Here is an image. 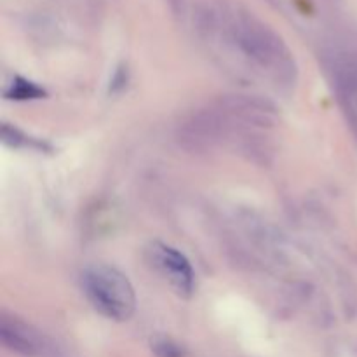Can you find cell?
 Instances as JSON below:
<instances>
[{
    "instance_id": "cell-1",
    "label": "cell",
    "mask_w": 357,
    "mask_h": 357,
    "mask_svg": "<svg viewBox=\"0 0 357 357\" xmlns=\"http://www.w3.org/2000/svg\"><path fill=\"white\" fill-rule=\"evenodd\" d=\"M209 24L261 77L279 86L295 84L298 73L295 56L281 35L267 23L248 10L230 9L223 10V16L213 14Z\"/></svg>"
},
{
    "instance_id": "cell-2",
    "label": "cell",
    "mask_w": 357,
    "mask_h": 357,
    "mask_svg": "<svg viewBox=\"0 0 357 357\" xmlns=\"http://www.w3.org/2000/svg\"><path fill=\"white\" fill-rule=\"evenodd\" d=\"M82 289L91 305L112 321H128L136 310V293L128 275L110 265H91L82 274Z\"/></svg>"
},
{
    "instance_id": "cell-3",
    "label": "cell",
    "mask_w": 357,
    "mask_h": 357,
    "mask_svg": "<svg viewBox=\"0 0 357 357\" xmlns=\"http://www.w3.org/2000/svg\"><path fill=\"white\" fill-rule=\"evenodd\" d=\"M150 261L160 272L162 278L169 281L176 291L181 295H190L194 291L195 274L190 261L176 248L164 243H153L149 250Z\"/></svg>"
},
{
    "instance_id": "cell-4",
    "label": "cell",
    "mask_w": 357,
    "mask_h": 357,
    "mask_svg": "<svg viewBox=\"0 0 357 357\" xmlns=\"http://www.w3.org/2000/svg\"><path fill=\"white\" fill-rule=\"evenodd\" d=\"M0 338L3 345L10 351L20 352L23 356H33L38 351V337L31 331L30 326L17 319L3 317L0 323Z\"/></svg>"
},
{
    "instance_id": "cell-5",
    "label": "cell",
    "mask_w": 357,
    "mask_h": 357,
    "mask_svg": "<svg viewBox=\"0 0 357 357\" xmlns=\"http://www.w3.org/2000/svg\"><path fill=\"white\" fill-rule=\"evenodd\" d=\"M44 91L37 87L35 84L26 82V80H16L10 84V89L7 91V98H14V100H31V98H40Z\"/></svg>"
},
{
    "instance_id": "cell-6",
    "label": "cell",
    "mask_w": 357,
    "mask_h": 357,
    "mask_svg": "<svg viewBox=\"0 0 357 357\" xmlns=\"http://www.w3.org/2000/svg\"><path fill=\"white\" fill-rule=\"evenodd\" d=\"M159 356L160 357H180V351L169 344L159 345Z\"/></svg>"
},
{
    "instance_id": "cell-7",
    "label": "cell",
    "mask_w": 357,
    "mask_h": 357,
    "mask_svg": "<svg viewBox=\"0 0 357 357\" xmlns=\"http://www.w3.org/2000/svg\"><path fill=\"white\" fill-rule=\"evenodd\" d=\"M169 3H171V7H173V9H183L185 0H169Z\"/></svg>"
}]
</instances>
